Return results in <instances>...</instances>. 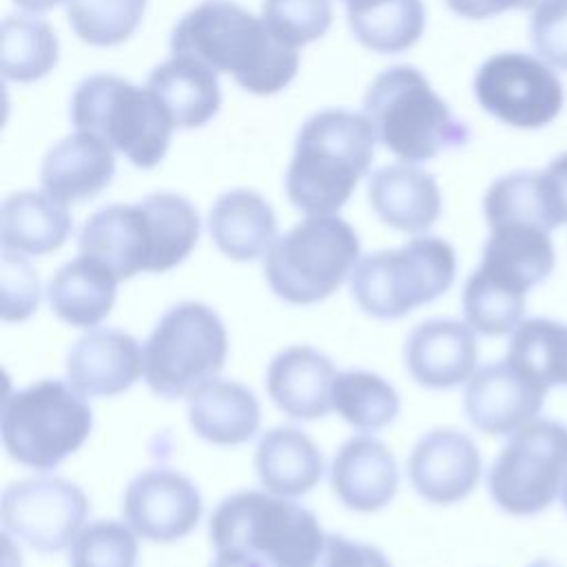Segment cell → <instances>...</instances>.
I'll use <instances>...</instances> for the list:
<instances>
[{"mask_svg":"<svg viewBox=\"0 0 567 567\" xmlns=\"http://www.w3.org/2000/svg\"><path fill=\"white\" fill-rule=\"evenodd\" d=\"M199 239L195 206L175 193H153L137 204H111L82 226L78 248L117 279L164 272L182 264Z\"/></svg>","mask_w":567,"mask_h":567,"instance_id":"1","label":"cell"},{"mask_svg":"<svg viewBox=\"0 0 567 567\" xmlns=\"http://www.w3.org/2000/svg\"><path fill=\"white\" fill-rule=\"evenodd\" d=\"M173 55H190L255 93L272 95L299 69L297 49L279 42L257 18L233 0H204L173 29Z\"/></svg>","mask_w":567,"mask_h":567,"instance_id":"2","label":"cell"},{"mask_svg":"<svg viewBox=\"0 0 567 567\" xmlns=\"http://www.w3.org/2000/svg\"><path fill=\"white\" fill-rule=\"evenodd\" d=\"M374 128L361 113L319 111L301 126L286 173V195L308 215H332L352 195L374 155Z\"/></svg>","mask_w":567,"mask_h":567,"instance_id":"3","label":"cell"},{"mask_svg":"<svg viewBox=\"0 0 567 567\" xmlns=\"http://www.w3.org/2000/svg\"><path fill=\"white\" fill-rule=\"evenodd\" d=\"M363 111L377 140L405 162H427L470 140L467 126L454 117L423 73L408 64L390 66L372 80Z\"/></svg>","mask_w":567,"mask_h":567,"instance_id":"4","label":"cell"},{"mask_svg":"<svg viewBox=\"0 0 567 567\" xmlns=\"http://www.w3.org/2000/svg\"><path fill=\"white\" fill-rule=\"evenodd\" d=\"M208 534L217 551L237 549L264 567H312L326 543L310 509L255 489L226 496L210 516Z\"/></svg>","mask_w":567,"mask_h":567,"instance_id":"5","label":"cell"},{"mask_svg":"<svg viewBox=\"0 0 567 567\" xmlns=\"http://www.w3.org/2000/svg\"><path fill=\"white\" fill-rule=\"evenodd\" d=\"M71 122L75 131L102 137L137 168H153L164 159L175 128L151 89L111 73H97L78 84Z\"/></svg>","mask_w":567,"mask_h":567,"instance_id":"6","label":"cell"},{"mask_svg":"<svg viewBox=\"0 0 567 567\" xmlns=\"http://www.w3.org/2000/svg\"><path fill=\"white\" fill-rule=\"evenodd\" d=\"M354 228L337 215H310L277 237L264 257L272 292L295 306L330 297L359 264Z\"/></svg>","mask_w":567,"mask_h":567,"instance_id":"7","label":"cell"},{"mask_svg":"<svg viewBox=\"0 0 567 567\" xmlns=\"http://www.w3.org/2000/svg\"><path fill=\"white\" fill-rule=\"evenodd\" d=\"M93 427L89 403L71 385L42 379L7 394L0 434L13 461L33 470H53L82 447Z\"/></svg>","mask_w":567,"mask_h":567,"instance_id":"8","label":"cell"},{"mask_svg":"<svg viewBox=\"0 0 567 567\" xmlns=\"http://www.w3.org/2000/svg\"><path fill=\"white\" fill-rule=\"evenodd\" d=\"M456 255L441 237H414L401 248L377 250L350 272L359 308L377 319H399L439 299L452 286Z\"/></svg>","mask_w":567,"mask_h":567,"instance_id":"9","label":"cell"},{"mask_svg":"<svg viewBox=\"0 0 567 567\" xmlns=\"http://www.w3.org/2000/svg\"><path fill=\"white\" fill-rule=\"evenodd\" d=\"M228 354L221 317L206 303L168 308L142 346L144 379L153 394L179 399L217 377Z\"/></svg>","mask_w":567,"mask_h":567,"instance_id":"10","label":"cell"},{"mask_svg":"<svg viewBox=\"0 0 567 567\" xmlns=\"http://www.w3.org/2000/svg\"><path fill=\"white\" fill-rule=\"evenodd\" d=\"M567 474V425L534 419L509 434L487 474L492 501L512 516L547 509Z\"/></svg>","mask_w":567,"mask_h":567,"instance_id":"11","label":"cell"},{"mask_svg":"<svg viewBox=\"0 0 567 567\" xmlns=\"http://www.w3.org/2000/svg\"><path fill=\"white\" fill-rule=\"evenodd\" d=\"M474 95L483 111L514 128H540L563 111L565 91L556 71L520 51L487 58L474 75Z\"/></svg>","mask_w":567,"mask_h":567,"instance_id":"12","label":"cell"},{"mask_svg":"<svg viewBox=\"0 0 567 567\" xmlns=\"http://www.w3.org/2000/svg\"><path fill=\"white\" fill-rule=\"evenodd\" d=\"M86 514V494L62 476L16 481L4 489L0 503L4 529L44 554L71 545Z\"/></svg>","mask_w":567,"mask_h":567,"instance_id":"13","label":"cell"},{"mask_svg":"<svg viewBox=\"0 0 567 567\" xmlns=\"http://www.w3.org/2000/svg\"><path fill=\"white\" fill-rule=\"evenodd\" d=\"M547 385L523 372L509 359L478 368L463 394L470 423L492 436H509L543 410Z\"/></svg>","mask_w":567,"mask_h":567,"instance_id":"14","label":"cell"},{"mask_svg":"<svg viewBox=\"0 0 567 567\" xmlns=\"http://www.w3.org/2000/svg\"><path fill=\"white\" fill-rule=\"evenodd\" d=\"M122 514L146 540L173 543L190 534L199 523L202 496L184 474L153 467L128 483Z\"/></svg>","mask_w":567,"mask_h":567,"instance_id":"15","label":"cell"},{"mask_svg":"<svg viewBox=\"0 0 567 567\" xmlns=\"http://www.w3.org/2000/svg\"><path fill=\"white\" fill-rule=\"evenodd\" d=\"M408 476L421 498L452 505L474 492L481 478V452L465 432L436 427L412 447Z\"/></svg>","mask_w":567,"mask_h":567,"instance_id":"16","label":"cell"},{"mask_svg":"<svg viewBox=\"0 0 567 567\" xmlns=\"http://www.w3.org/2000/svg\"><path fill=\"white\" fill-rule=\"evenodd\" d=\"M144 374L140 343L115 328H93L69 350L66 379L82 396H115Z\"/></svg>","mask_w":567,"mask_h":567,"instance_id":"17","label":"cell"},{"mask_svg":"<svg viewBox=\"0 0 567 567\" xmlns=\"http://www.w3.org/2000/svg\"><path fill=\"white\" fill-rule=\"evenodd\" d=\"M403 359L412 379L423 388L461 385L476 372L474 330L456 319H427L408 334Z\"/></svg>","mask_w":567,"mask_h":567,"instance_id":"18","label":"cell"},{"mask_svg":"<svg viewBox=\"0 0 567 567\" xmlns=\"http://www.w3.org/2000/svg\"><path fill=\"white\" fill-rule=\"evenodd\" d=\"M334 363L310 346L281 350L266 370V390L272 403L288 416L315 421L332 410Z\"/></svg>","mask_w":567,"mask_h":567,"instance_id":"19","label":"cell"},{"mask_svg":"<svg viewBox=\"0 0 567 567\" xmlns=\"http://www.w3.org/2000/svg\"><path fill=\"white\" fill-rule=\"evenodd\" d=\"M330 487L354 512L385 507L399 487L394 454L374 436L359 434L348 439L332 458Z\"/></svg>","mask_w":567,"mask_h":567,"instance_id":"20","label":"cell"},{"mask_svg":"<svg viewBox=\"0 0 567 567\" xmlns=\"http://www.w3.org/2000/svg\"><path fill=\"white\" fill-rule=\"evenodd\" d=\"M113 175V148L93 133L75 131L44 155L40 182L44 193L66 206L95 197Z\"/></svg>","mask_w":567,"mask_h":567,"instance_id":"21","label":"cell"},{"mask_svg":"<svg viewBox=\"0 0 567 567\" xmlns=\"http://www.w3.org/2000/svg\"><path fill=\"white\" fill-rule=\"evenodd\" d=\"M368 199L383 224L403 233H423L441 215L436 179L410 164L379 168L368 182Z\"/></svg>","mask_w":567,"mask_h":567,"instance_id":"22","label":"cell"},{"mask_svg":"<svg viewBox=\"0 0 567 567\" xmlns=\"http://www.w3.org/2000/svg\"><path fill=\"white\" fill-rule=\"evenodd\" d=\"M554 264L556 252L547 230L534 226H501L489 230L478 270L492 281L527 295L551 275Z\"/></svg>","mask_w":567,"mask_h":567,"instance_id":"23","label":"cell"},{"mask_svg":"<svg viewBox=\"0 0 567 567\" xmlns=\"http://www.w3.org/2000/svg\"><path fill=\"white\" fill-rule=\"evenodd\" d=\"M261 421L257 396L241 383L210 379L188 394L193 432L215 445H239L255 436Z\"/></svg>","mask_w":567,"mask_h":567,"instance_id":"24","label":"cell"},{"mask_svg":"<svg viewBox=\"0 0 567 567\" xmlns=\"http://www.w3.org/2000/svg\"><path fill=\"white\" fill-rule=\"evenodd\" d=\"M146 89L155 93L179 128L204 126L221 104L217 71L190 55H173L155 66Z\"/></svg>","mask_w":567,"mask_h":567,"instance_id":"25","label":"cell"},{"mask_svg":"<svg viewBox=\"0 0 567 567\" xmlns=\"http://www.w3.org/2000/svg\"><path fill=\"white\" fill-rule=\"evenodd\" d=\"M215 246L235 261L264 255L277 235V217L270 204L250 188H235L217 197L208 213Z\"/></svg>","mask_w":567,"mask_h":567,"instance_id":"26","label":"cell"},{"mask_svg":"<svg viewBox=\"0 0 567 567\" xmlns=\"http://www.w3.org/2000/svg\"><path fill=\"white\" fill-rule=\"evenodd\" d=\"M117 277L102 261L80 255L49 279L47 297L55 317L73 328L97 326L113 308Z\"/></svg>","mask_w":567,"mask_h":567,"instance_id":"27","label":"cell"},{"mask_svg":"<svg viewBox=\"0 0 567 567\" xmlns=\"http://www.w3.org/2000/svg\"><path fill=\"white\" fill-rule=\"evenodd\" d=\"M255 470L270 494L295 498L321 481L323 456L301 430L272 427L257 443Z\"/></svg>","mask_w":567,"mask_h":567,"instance_id":"28","label":"cell"},{"mask_svg":"<svg viewBox=\"0 0 567 567\" xmlns=\"http://www.w3.org/2000/svg\"><path fill=\"white\" fill-rule=\"evenodd\" d=\"M66 206L49 193H13L2 204V248L18 255H47L71 235Z\"/></svg>","mask_w":567,"mask_h":567,"instance_id":"29","label":"cell"},{"mask_svg":"<svg viewBox=\"0 0 567 567\" xmlns=\"http://www.w3.org/2000/svg\"><path fill=\"white\" fill-rule=\"evenodd\" d=\"M483 213L489 230L501 226H534L551 233L563 224L543 171H516L492 182L483 197Z\"/></svg>","mask_w":567,"mask_h":567,"instance_id":"30","label":"cell"},{"mask_svg":"<svg viewBox=\"0 0 567 567\" xmlns=\"http://www.w3.org/2000/svg\"><path fill=\"white\" fill-rule=\"evenodd\" d=\"M354 38L374 53H401L423 33L425 9L421 0H377L348 11Z\"/></svg>","mask_w":567,"mask_h":567,"instance_id":"31","label":"cell"},{"mask_svg":"<svg viewBox=\"0 0 567 567\" xmlns=\"http://www.w3.org/2000/svg\"><path fill=\"white\" fill-rule=\"evenodd\" d=\"M505 359L547 388L567 385V323L523 319L509 334Z\"/></svg>","mask_w":567,"mask_h":567,"instance_id":"32","label":"cell"},{"mask_svg":"<svg viewBox=\"0 0 567 567\" xmlns=\"http://www.w3.org/2000/svg\"><path fill=\"white\" fill-rule=\"evenodd\" d=\"M399 394L390 381L368 370L337 372L332 408L357 430L374 432L390 425L399 414Z\"/></svg>","mask_w":567,"mask_h":567,"instance_id":"33","label":"cell"},{"mask_svg":"<svg viewBox=\"0 0 567 567\" xmlns=\"http://www.w3.org/2000/svg\"><path fill=\"white\" fill-rule=\"evenodd\" d=\"M58 38L35 16H9L2 22V75L13 82L44 78L58 64Z\"/></svg>","mask_w":567,"mask_h":567,"instance_id":"34","label":"cell"},{"mask_svg":"<svg viewBox=\"0 0 567 567\" xmlns=\"http://www.w3.org/2000/svg\"><path fill=\"white\" fill-rule=\"evenodd\" d=\"M525 297L492 281L476 268L463 288L465 323L485 337L512 334L523 321Z\"/></svg>","mask_w":567,"mask_h":567,"instance_id":"35","label":"cell"},{"mask_svg":"<svg viewBox=\"0 0 567 567\" xmlns=\"http://www.w3.org/2000/svg\"><path fill=\"white\" fill-rule=\"evenodd\" d=\"M146 0H69L66 18L82 42L113 47L140 24Z\"/></svg>","mask_w":567,"mask_h":567,"instance_id":"36","label":"cell"},{"mask_svg":"<svg viewBox=\"0 0 567 567\" xmlns=\"http://www.w3.org/2000/svg\"><path fill=\"white\" fill-rule=\"evenodd\" d=\"M137 540L120 520L86 525L69 549V567H135Z\"/></svg>","mask_w":567,"mask_h":567,"instance_id":"37","label":"cell"},{"mask_svg":"<svg viewBox=\"0 0 567 567\" xmlns=\"http://www.w3.org/2000/svg\"><path fill=\"white\" fill-rule=\"evenodd\" d=\"M261 18L272 35L299 49L321 38L332 22L330 0H264Z\"/></svg>","mask_w":567,"mask_h":567,"instance_id":"38","label":"cell"},{"mask_svg":"<svg viewBox=\"0 0 567 567\" xmlns=\"http://www.w3.org/2000/svg\"><path fill=\"white\" fill-rule=\"evenodd\" d=\"M40 303L38 275L31 264L11 250L2 252V319L22 321Z\"/></svg>","mask_w":567,"mask_h":567,"instance_id":"39","label":"cell"},{"mask_svg":"<svg viewBox=\"0 0 567 567\" xmlns=\"http://www.w3.org/2000/svg\"><path fill=\"white\" fill-rule=\"evenodd\" d=\"M532 44L549 66L567 71V0H545L529 22Z\"/></svg>","mask_w":567,"mask_h":567,"instance_id":"40","label":"cell"},{"mask_svg":"<svg viewBox=\"0 0 567 567\" xmlns=\"http://www.w3.org/2000/svg\"><path fill=\"white\" fill-rule=\"evenodd\" d=\"M312 567H392L390 560L372 545L350 540L339 534L326 536L323 549Z\"/></svg>","mask_w":567,"mask_h":567,"instance_id":"41","label":"cell"},{"mask_svg":"<svg viewBox=\"0 0 567 567\" xmlns=\"http://www.w3.org/2000/svg\"><path fill=\"white\" fill-rule=\"evenodd\" d=\"M445 2L454 13H458L463 18L483 20V18H492L503 11H509V9L534 11L545 0H445Z\"/></svg>","mask_w":567,"mask_h":567,"instance_id":"42","label":"cell"},{"mask_svg":"<svg viewBox=\"0 0 567 567\" xmlns=\"http://www.w3.org/2000/svg\"><path fill=\"white\" fill-rule=\"evenodd\" d=\"M543 173L551 186L560 219H563V224H567V153L551 159Z\"/></svg>","mask_w":567,"mask_h":567,"instance_id":"43","label":"cell"},{"mask_svg":"<svg viewBox=\"0 0 567 567\" xmlns=\"http://www.w3.org/2000/svg\"><path fill=\"white\" fill-rule=\"evenodd\" d=\"M210 567H264L257 558L244 554V551H237V549H224V551H217L215 560Z\"/></svg>","mask_w":567,"mask_h":567,"instance_id":"44","label":"cell"},{"mask_svg":"<svg viewBox=\"0 0 567 567\" xmlns=\"http://www.w3.org/2000/svg\"><path fill=\"white\" fill-rule=\"evenodd\" d=\"M16 4H20L22 9L27 11H33V13H42V11H49L58 4H62L64 0H13Z\"/></svg>","mask_w":567,"mask_h":567,"instance_id":"45","label":"cell"},{"mask_svg":"<svg viewBox=\"0 0 567 567\" xmlns=\"http://www.w3.org/2000/svg\"><path fill=\"white\" fill-rule=\"evenodd\" d=\"M370 2H377V0H343V4H346L348 11H350V9H357V7H365V4H370Z\"/></svg>","mask_w":567,"mask_h":567,"instance_id":"46","label":"cell"},{"mask_svg":"<svg viewBox=\"0 0 567 567\" xmlns=\"http://www.w3.org/2000/svg\"><path fill=\"white\" fill-rule=\"evenodd\" d=\"M527 567H560V565L554 563V560H549V558H538V560H534V563L527 565Z\"/></svg>","mask_w":567,"mask_h":567,"instance_id":"47","label":"cell"},{"mask_svg":"<svg viewBox=\"0 0 567 567\" xmlns=\"http://www.w3.org/2000/svg\"><path fill=\"white\" fill-rule=\"evenodd\" d=\"M560 498H563V505H565V512H567V474H565V481H563V489H560Z\"/></svg>","mask_w":567,"mask_h":567,"instance_id":"48","label":"cell"}]
</instances>
